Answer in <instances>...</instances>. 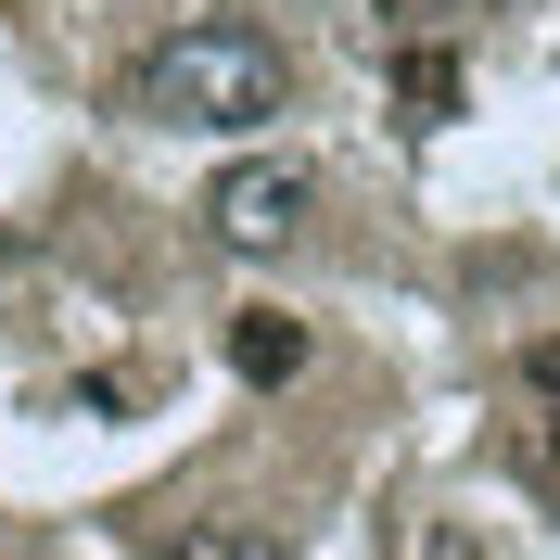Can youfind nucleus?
<instances>
[{"instance_id": "obj_1", "label": "nucleus", "mask_w": 560, "mask_h": 560, "mask_svg": "<svg viewBox=\"0 0 560 560\" xmlns=\"http://www.w3.org/2000/svg\"><path fill=\"white\" fill-rule=\"evenodd\" d=\"M128 115H140V128L243 140V128H268V115H293V51H280L268 26L191 13V26H166V38L128 65Z\"/></svg>"}, {"instance_id": "obj_2", "label": "nucleus", "mask_w": 560, "mask_h": 560, "mask_svg": "<svg viewBox=\"0 0 560 560\" xmlns=\"http://www.w3.org/2000/svg\"><path fill=\"white\" fill-rule=\"evenodd\" d=\"M306 217H318V178L280 166V153H255V166H230V178L205 191V243L243 255V268H268V255L306 243Z\"/></svg>"}, {"instance_id": "obj_5", "label": "nucleus", "mask_w": 560, "mask_h": 560, "mask_svg": "<svg viewBox=\"0 0 560 560\" xmlns=\"http://www.w3.org/2000/svg\"><path fill=\"white\" fill-rule=\"evenodd\" d=\"M153 560H293V548H280L268 523H178Z\"/></svg>"}, {"instance_id": "obj_4", "label": "nucleus", "mask_w": 560, "mask_h": 560, "mask_svg": "<svg viewBox=\"0 0 560 560\" xmlns=\"http://www.w3.org/2000/svg\"><path fill=\"white\" fill-rule=\"evenodd\" d=\"M230 370L280 395L293 370H306V318H280V306H243V318H230Z\"/></svg>"}, {"instance_id": "obj_6", "label": "nucleus", "mask_w": 560, "mask_h": 560, "mask_svg": "<svg viewBox=\"0 0 560 560\" xmlns=\"http://www.w3.org/2000/svg\"><path fill=\"white\" fill-rule=\"evenodd\" d=\"M408 560H485V535L471 523H408Z\"/></svg>"}, {"instance_id": "obj_8", "label": "nucleus", "mask_w": 560, "mask_h": 560, "mask_svg": "<svg viewBox=\"0 0 560 560\" xmlns=\"http://www.w3.org/2000/svg\"><path fill=\"white\" fill-rule=\"evenodd\" d=\"M395 13H433V0H395Z\"/></svg>"}, {"instance_id": "obj_3", "label": "nucleus", "mask_w": 560, "mask_h": 560, "mask_svg": "<svg viewBox=\"0 0 560 560\" xmlns=\"http://www.w3.org/2000/svg\"><path fill=\"white\" fill-rule=\"evenodd\" d=\"M458 90H471V77H458L446 38H408V51H395V128H446Z\"/></svg>"}, {"instance_id": "obj_7", "label": "nucleus", "mask_w": 560, "mask_h": 560, "mask_svg": "<svg viewBox=\"0 0 560 560\" xmlns=\"http://www.w3.org/2000/svg\"><path fill=\"white\" fill-rule=\"evenodd\" d=\"M523 395H535V408H560V331H548V345H523Z\"/></svg>"}]
</instances>
